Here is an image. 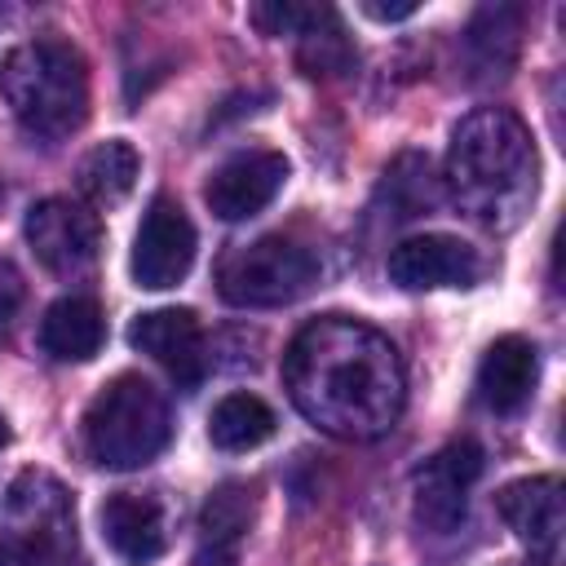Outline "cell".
I'll return each mask as SVG.
<instances>
[{
  "label": "cell",
  "mask_w": 566,
  "mask_h": 566,
  "mask_svg": "<svg viewBox=\"0 0 566 566\" xmlns=\"http://www.w3.org/2000/svg\"><path fill=\"white\" fill-rule=\"evenodd\" d=\"M256 517V500H252V486L243 482H226L217 486L203 509H199V548H203V562L212 557V566H230L239 544L248 539V526Z\"/></svg>",
  "instance_id": "e0dca14e"
},
{
  "label": "cell",
  "mask_w": 566,
  "mask_h": 566,
  "mask_svg": "<svg viewBox=\"0 0 566 566\" xmlns=\"http://www.w3.org/2000/svg\"><path fill=\"white\" fill-rule=\"evenodd\" d=\"M80 433H84V455L97 469L124 473V469H142L168 447L172 411L168 398L146 376L124 371L93 394Z\"/></svg>",
  "instance_id": "277c9868"
},
{
  "label": "cell",
  "mask_w": 566,
  "mask_h": 566,
  "mask_svg": "<svg viewBox=\"0 0 566 566\" xmlns=\"http://www.w3.org/2000/svg\"><path fill=\"white\" fill-rule=\"evenodd\" d=\"M283 389L310 424L345 442L385 438L407 402L394 340L349 314H323L292 336L283 354Z\"/></svg>",
  "instance_id": "6da1fadb"
},
{
  "label": "cell",
  "mask_w": 566,
  "mask_h": 566,
  "mask_svg": "<svg viewBox=\"0 0 566 566\" xmlns=\"http://www.w3.org/2000/svg\"><path fill=\"white\" fill-rule=\"evenodd\" d=\"M9 442V429H4V416H0V447Z\"/></svg>",
  "instance_id": "d4e9b609"
},
{
  "label": "cell",
  "mask_w": 566,
  "mask_h": 566,
  "mask_svg": "<svg viewBox=\"0 0 566 566\" xmlns=\"http://www.w3.org/2000/svg\"><path fill=\"white\" fill-rule=\"evenodd\" d=\"M495 509L535 562L557 557V548H562V478H553V473L517 478L495 495Z\"/></svg>",
  "instance_id": "7c38bea8"
},
{
  "label": "cell",
  "mask_w": 566,
  "mask_h": 566,
  "mask_svg": "<svg viewBox=\"0 0 566 566\" xmlns=\"http://www.w3.org/2000/svg\"><path fill=\"white\" fill-rule=\"evenodd\" d=\"M137 172H142L137 150L115 137V142L93 146V150L80 159V190H84V199H93L97 208H111V203H119V199L133 195Z\"/></svg>",
  "instance_id": "ffe728a7"
},
{
  "label": "cell",
  "mask_w": 566,
  "mask_h": 566,
  "mask_svg": "<svg viewBox=\"0 0 566 566\" xmlns=\"http://www.w3.org/2000/svg\"><path fill=\"white\" fill-rule=\"evenodd\" d=\"M535 137L509 106H478L455 124L447 146V190L473 221L513 230L535 203Z\"/></svg>",
  "instance_id": "7a4b0ae2"
},
{
  "label": "cell",
  "mask_w": 566,
  "mask_h": 566,
  "mask_svg": "<svg viewBox=\"0 0 566 566\" xmlns=\"http://www.w3.org/2000/svg\"><path fill=\"white\" fill-rule=\"evenodd\" d=\"M380 195L389 199L394 217H420L429 208H438V190H433V172H429V155H398L385 172Z\"/></svg>",
  "instance_id": "7402d4cb"
},
{
  "label": "cell",
  "mask_w": 566,
  "mask_h": 566,
  "mask_svg": "<svg viewBox=\"0 0 566 566\" xmlns=\"http://www.w3.org/2000/svg\"><path fill=\"white\" fill-rule=\"evenodd\" d=\"M128 345L155 358L181 389H195L208 371V340L195 310H146L128 323Z\"/></svg>",
  "instance_id": "9c48e42d"
},
{
  "label": "cell",
  "mask_w": 566,
  "mask_h": 566,
  "mask_svg": "<svg viewBox=\"0 0 566 566\" xmlns=\"http://www.w3.org/2000/svg\"><path fill=\"white\" fill-rule=\"evenodd\" d=\"M75 557V526H0V566H66Z\"/></svg>",
  "instance_id": "44dd1931"
},
{
  "label": "cell",
  "mask_w": 566,
  "mask_h": 566,
  "mask_svg": "<svg viewBox=\"0 0 566 566\" xmlns=\"http://www.w3.org/2000/svg\"><path fill=\"white\" fill-rule=\"evenodd\" d=\"M18 305H22V279H18V270L9 261H0V332L13 323Z\"/></svg>",
  "instance_id": "603a6c76"
},
{
  "label": "cell",
  "mask_w": 566,
  "mask_h": 566,
  "mask_svg": "<svg viewBox=\"0 0 566 566\" xmlns=\"http://www.w3.org/2000/svg\"><path fill=\"white\" fill-rule=\"evenodd\" d=\"M274 411L256 394H226L208 411V438L217 451H252L274 438Z\"/></svg>",
  "instance_id": "d6986e66"
},
{
  "label": "cell",
  "mask_w": 566,
  "mask_h": 566,
  "mask_svg": "<svg viewBox=\"0 0 566 566\" xmlns=\"http://www.w3.org/2000/svg\"><path fill=\"white\" fill-rule=\"evenodd\" d=\"M190 265H195V226H190V217L168 195L150 199L142 226L133 234V256H128V270H133L137 287H146V292L177 287L190 274Z\"/></svg>",
  "instance_id": "ba28073f"
},
{
  "label": "cell",
  "mask_w": 566,
  "mask_h": 566,
  "mask_svg": "<svg viewBox=\"0 0 566 566\" xmlns=\"http://www.w3.org/2000/svg\"><path fill=\"white\" fill-rule=\"evenodd\" d=\"M367 18H380V22H398V18H411L416 4H363Z\"/></svg>",
  "instance_id": "cb8c5ba5"
},
{
  "label": "cell",
  "mask_w": 566,
  "mask_h": 566,
  "mask_svg": "<svg viewBox=\"0 0 566 566\" xmlns=\"http://www.w3.org/2000/svg\"><path fill=\"white\" fill-rule=\"evenodd\" d=\"M522 9L517 4H482L473 22L464 27V62L473 80H500L517 62V40H522Z\"/></svg>",
  "instance_id": "2e32d148"
},
{
  "label": "cell",
  "mask_w": 566,
  "mask_h": 566,
  "mask_svg": "<svg viewBox=\"0 0 566 566\" xmlns=\"http://www.w3.org/2000/svg\"><path fill=\"white\" fill-rule=\"evenodd\" d=\"M539 385V349L526 336H500L478 363V402L495 416H513Z\"/></svg>",
  "instance_id": "5bb4252c"
},
{
  "label": "cell",
  "mask_w": 566,
  "mask_h": 566,
  "mask_svg": "<svg viewBox=\"0 0 566 566\" xmlns=\"http://www.w3.org/2000/svg\"><path fill=\"white\" fill-rule=\"evenodd\" d=\"M102 539L128 566H150L168 548V509L159 495L115 491L102 504Z\"/></svg>",
  "instance_id": "4fadbf2b"
},
{
  "label": "cell",
  "mask_w": 566,
  "mask_h": 566,
  "mask_svg": "<svg viewBox=\"0 0 566 566\" xmlns=\"http://www.w3.org/2000/svg\"><path fill=\"white\" fill-rule=\"evenodd\" d=\"M0 97L31 137L62 142L88 119V62L66 40H22L0 62Z\"/></svg>",
  "instance_id": "3957f363"
},
{
  "label": "cell",
  "mask_w": 566,
  "mask_h": 566,
  "mask_svg": "<svg viewBox=\"0 0 566 566\" xmlns=\"http://www.w3.org/2000/svg\"><path fill=\"white\" fill-rule=\"evenodd\" d=\"M287 181V159L279 150H239L230 155L203 186V199L212 217L221 221H248L261 208L274 203V195Z\"/></svg>",
  "instance_id": "30bf717a"
},
{
  "label": "cell",
  "mask_w": 566,
  "mask_h": 566,
  "mask_svg": "<svg viewBox=\"0 0 566 566\" xmlns=\"http://www.w3.org/2000/svg\"><path fill=\"white\" fill-rule=\"evenodd\" d=\"M482 478V447L473 438H455L433 451L411 478V513L424 531L451 535L469 513V491Z\"/></svg>",
  "instance_id": "8992f818"
},
{
  "label": "cell",
  "mask_w": 566,
  "mask_h": 566,
  "mask_svg": "<svg viewBox=\"0 0 566 566\" xmlns=\"http://www.w3.org/2000/svg\"><path fill=\"white\" fill-rule=\"evenodd\" d=\"M318 283V256L283 234L252 239L221 256L217 292L234 310H274L301 301Z\"/></svg>",
  "instance_id": "5b68a950"
},
{
  "label": "cell",
  "mask_w": 566,
  "mask_h": 566,
  "mask_svg": "<svg viewBox=\"0 0 566 566\" xmlns=\"http://www.w3.org/2000/svg\"><path fill=\"white\" fill-rule=\"evenodd\" d=\"M106 340V318L93 296H62L40 318V349L53 363H88Z\"/></svg>",
  "instance_id": "9a60e30c"
},
{
  "label": "cell",
  "mask_w": 566,
  "mask_h": 566,
  "mask_svg": "<svg viewBox=\"0 0 566 566\" xmlns=\"http://www.w3.org/2000/svg\"><path fill=\"white\" fill-rule=\"evenodd\" d=\"M482 274V256L455 234H416L389 252V283L402 292L469 287Z\"/></svg>",
  "instance_id": "8fae6325"
},
{
  "label": "cell",
  "mask_w": 566,
  "mask_h": 566,
  "mask_svg": "<svg viewBox=\"0 0 566 566\" xmlns=\"http://www.w3.org/2000/svg\"><path fill=\"white\" fill-rule=\"evenodd\" d=\"M292 35H296V66L310 80H336V75L354 71V44H349L336 9L305 4V18Z\"/></svg>",
  "instance_id": "ac0fdd59"
},
{
  "label": "cell",
  "mask_w": 566,
  "mask_h": 566,
  "mask_svg": "<svg viewBox=\"0 0 566 566\" xmlns=\"http://www.w3.org/2000/svg\"><path fill=\"white\" fill-rule=\"evenodd\" d=\"M27 243L35 261L57 279H80L97 265L102 252V221L84 203L71 199H40L27 212Z\"/></svg>",
  "instance_id": "52a82bcc"
}]
</instances>
